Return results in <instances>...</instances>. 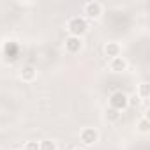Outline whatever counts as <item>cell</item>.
Wrapping results in <instances>:
<instances>
[{
	"mask_svg": "<svg viewBox=\"0 0 150 150\" xmlns=\"http://www.w3.org/2000/svg\"><path fill=\"white\" fill-rule=\"evenodd\" d=\"M65 48H67L71 53L80 51V48H81V41H80V37H74V35L67 37V39H65Z\"/></svg>",
	"mask_w": 150,
	"mask_h": 150,
	"instance_id": "cell-4",
	"label": "cell"
},
{
	"mask_svg": "<svg viewBox=\"0 0 150 150\" xmlns=\"http://www.w3.org/2000/svg\"><path fill=\"white\" fill-rule=\"evenodd\" d=\"M39 150H55V143L53 141H42L39 145Z\"/></svg>",
	"mask_w": 150,
	"mask_h": 150,
	"instance_id": "cell-10",
	"label": "cell"
},
{
	"mask_svg": "<svg viewBox=\"0 0 150 150\" xmlns=\"http://www.w3.org/2000/svg\"><path fill=\"white\" fill-rule=\"evenodd\" d=\"M4 53H6V57H7V60H16L18 58V53H20V48H18V44L16 42H7L6 44V48H4Z\"/></svg>",
	"mask_w": 150,
	"mask_h": 150,
	"instance_id": "cell-3",
	"label": "cell"
},
{
	"mask_svg": "<svg viewBox=\"0 0 150 150\" xmlns=\"http://www.w3.org/2000/svg\"><path fill=\"white\" fill-rule=\"evenodd\" d=\"M96 139H97V132H96L94 129H85V131L81 132V141H83L85 145H92Z\"/></svg>",
	"mask_w": 150,
	"mask_h": 150,
	"instance_id": "cell-6",
	"label": "cell"
},
{
	"mask_svg": "<svg viewBox=\"0 0 150 150\" xmlns=\"http://www.w3.org/2000/svg\"><path fill=\"white\" fill-rule=\"evenodd\" d=\"M139 129H141V131H148V122H146V120H143V122L139 124Z\"/></svg>",
	"mask_w": 150,
	"mask_h": 150,
	"instance_id": "cell-14",
	"label": "cell"
},
{
	"mask_svg": "<svg viewBox=\"0 0 150 150\" xmlns=\"http://www.w3.org/2000/svg\"><path fill=\"white\" fill-rule=\"evenodd\" d=\"M76 150H83V148H76Z\"/></svg>",
	"mask_w": 150,
	"mask_h": 150,
	"instance_id": "cell-15",
	"label": "cell"
},
{
	"mask_svg": "<svg viewBox=\"0 0 150 150\" xmlns=\"http://www.w3.org/2000/svg\"><path fill=\"white\" fill-rule=\"evenodd\" d=\"M111 69L113 71H124L125 69V60L120 58V57H115L113 62H111Z\"/></svg>",
	"mask_w": 150,
	"mask_h": 150,
	"instance_id": "cell-7",
	"label": "cell"
},
{
	"mask_svg": "<svg viewBox=\"0 0 150 150\" xmlns=\"http://www.w3.org/2000/svg\"><path fill=\"white\" fill-rule=\"evenodd\" d=\"M69 32H71L74 37H80L81 34L87 32V21H85L83 18H80V16L72 18V20L69 21Z\"/></svg>",
	"mask_w": 150,
	"mask_h": 150,
	"instance_id": "cell-1",
	"label": "cell"
},
{
	"mask_svg": "<svg viewBox=\"0 0 150 150\" xmlns=\"http://www.w3.org/2000/svg\"><path fill=\"white\" fill-rule=\"evenodd\" d=\"M108 115H110V118H117V117H118V115H117V110H113V108L108 110Z\"/></svg>",
	"mask_w": 150,
	"mask_h": 150,
	"instance_id": "cell-13",
	"label": "cell"
},
{
	"mask_svg": "<svg viewBox=\"0 0 150 150\" xmlns=\"http://www.w3.org/2000/svg\"><path fill=\"white\" fill-rule=\"evenodd\" d=\"M141 97H143V99H146V97H148V85H146V83H143V85H141Z\"/></svg>",
	"mask_w": 150,
	"mask_h": 150,
	"instance_id": "cell-11",
	"label": "cell"
},
{
	"mask_svg": "<svg viewBox=\"0 0 150 150\" xmlns=\"http://www.w3.org/2000/svg\"><path fill=\"white\" fill-rule=\"evenodd\" d=\"M27 150H39L37 141H30V143H27Z\"/></svg>",
	"mask_w": 150,
	"mask_h": 150,
	"instance_id": "cell-12",
	"label": "cell"
},
{
	"mask_svg": "<svg viewBox=\"0 0 150 150\" xmlns=\"http://www.w3.org/2000/svg\"><path fill=\"white\" fill-rule=\"evenodd\" d=\"M110 104H111V108L113 110H124L125 106H127V96L124 94V92H115L113 96H111V99H110Z\"/></svg>",
	"mask_w": 150,
	"mask_h": 150,
	"instance_id": "cell-2",
	"label": "cell"
},
{
	"mask_svg": "<svg viewBox=\"0 0 150 150\" xmlns=\"http://www.w3.org/2000/svg\"><path fill=\"white\" fill-rule=\"evenodd\" d=\"M118 51H120V48H118V44H115V42H110L108 46H106V53H108V57H118Z\"/></svg>",
	"mask_w": 150,
	"mask_h": 150,
	"instance_id": "cell-9",
	"label": "cell"
},
{
	"mask_svg": "<svg viewBox=\"0 0 150 150\" xmlns=\"http://www.w3.org/2000/svg\"><path fill=\"white\" fill-rule=\"evenodd\" d=\"M34 76H35V69H34L32 65H27V67L21 71V78H23V80H32Z\"/></svg>",
	"mask_w": 150,
	"mask_h": 150,
	"instance_id": "cell-8",
	"label": "cell"
},
{
	"mask_svg": "<svg viewBox=\"0 0 150 150\" xmlns=\"http://www.w3.org/2000/svg\"><path fill=\"white\" fill-rule=\"evenodd\" d=\"M85 13H87V16H90V18H97V16L101 14V4H97V2L87 4V6H85Z\"/></svg>",
	"mask_w": 150,
	"mask_h": 150,
	"instance_id": "cell-5",
	"label": "cell"
}]
</instances>
